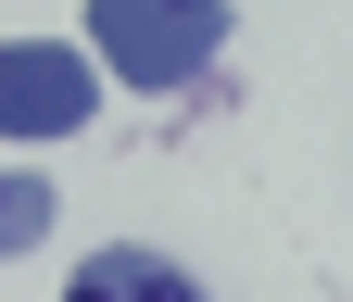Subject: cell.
<instances>
[{
    "instance_id": "cell-1",
    "label": "cell",
    "mask_w": 353,
    "mask_h": 302,
    "mask_svg": "<svg viewBox=\"0 0 353 302\" xmlns=\"http://www.w3.org/2000/svg\"><path fill=\"white\" fill-rule=\"evenodd\" d=\"M228 51V0H88V63H114L126 89H190Z\"/></svg>"
},
{
    "instance_id": "cell-2",
    "label": "cell",
    "mask_w": 353,
    "mask_h": 302,
    "mask_svg": "<svg viewBox=\"0 0 353 302\" xmlns=\"http://www.w3.org/2000/svg\"><path fill=\"white\" fill-rule=\"evenodd\" d=\"M101 114V63H76L63 38H0V139H76Z\"/></svg>"
},
{
    "instance_id": "cell-3",
    "label": "cell",
    "mask_w": 353,
    "mask_h": 302,
    "mask_svg": "<svg viewBox=\"0 0 353 302\" xmlns=\"http://www.w3.org/2000/svg\"><path fill=\"white\" fill-rule=\"evenodd\" d=\"M63 302H202V277L164 265V252H139V239H114V252H88L63 277Z\"/></svg>"
},
{
    "instance_id": "cell-4",
    "label": "cell",
    "mask_w": 353,
    "mask_h": 302,
    "mask_svg": "<svg viewBox=\"0 0 353 302\" xmlns=\"http://www.w3.org/2000/svg\"><path fill=\"white\" fill-rule=\"evenodd\" d=\"M38 239H51V177L0 164V265H13V252H38Z\"/></svg>"
}]
</instances>
